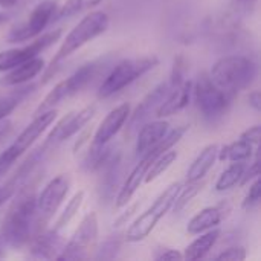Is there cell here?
I'll list each match as a JSON object with an SVG mask.
<instances>
[{
  "instance_id": "6da1fadb",
  "label": "cell",
  "mask_w": 261,
  "mask_h": 261,
  "mask_svg": "<svg viewBox=\"0 0 261 261\" xmlns=\"http://www.w3.org/2000/svg\"><path fill=\"white\" fill-rule=\"evenodd\" d=\"M38 232L41 231L37 223L35 193L29 185L18 191L15 200H12L11 206L8 208L2 222L0 236L6 246L21 249L28 246Z\"/></svg>"
},
{
  "instance_id": "7a4b0ae2",
  "label": "cell",
  "mask_w": 261,
  "mask_h": 261,
  "mask_svg": "<svg viewBox=\"0 0 261 261\" xmlns=\"http://www.w3.org/2000/svg\"><path fill=\"white\" fill-rule=\"evenodd\" d=\"M109 26H110V17L104 11H93V12L87 14L86 17H83L73 26V29L66 35L60 49L57 50L55 57L52 58L50 64L46 67V72L43 75V83L49 81L57 73V67H60V64L67 57H70L73 52L81 49L89 41L102 35L109 29Z\"/></svg>"
},
{
  "instance_id": "3957f363",
  "label": "cell",
  "mask_w": 261,
  "mask_h": 261,
  "mask_svg": "<svg viewBox=\"0 0 261 261\" xmlns=\"http://www.w3.org/2000/svg\"><path fill=\"white\" fill-rule=\"evenodd\" d=\"M257 63L246 55H225L219 58L210 72L211 80L234 99L239 92L248 89L257 78Z\"/></svg>"
},
{
  "instance_id": "277c9868",
  "label": "cell",
  "mask_w": 261,
  "mask_h": 261,
  "mask_svg": "<svg viewBox=\"0 0 261 261\" xmlns=\"http://www.w3.org/2000/svg\"><path fill=\"white\" fill-rule=\"evenodd\" d=\"M159 64V58L156 55H145V57H135L125 58L119 61L102 80L98 89V98L107 99L115 93L121 92L122 89L128 87L132 83L153 70Z\"/></svg>"
},
{
  "instance_id": "5b68a950",
  "label": "cell",
  "mask_w": 261,
  "mask_h": 261,
  "mask_svg": "<svg viewBox=\"0 0 261 261\" xmlns=\"http://www.w3.org/2000/svg\"><path fill=\"white\" fill-rule=\"evenodd\" d=\"M182 187V182H173L171 185H168L159 196L158 199L153 202L151 206H148L127 229L125 232V240L128 243H138L145 240L151 231L158 226V223L161 222V219L171 211V206L174 203V199L179 193Z\"/></svg>"
},
{
  "instance_id": "8992f818",
  "label": "cell",
  "mask_w": 261,
  "mask_h": 261,
  "mask_svg": "<svg viewBox=\"0 0 261 261\" xmlns=\"http://www.w3.org/2000/svg\"><path fill=\"white\" fill-rule=\"evenodd\" d=\"M99 70V61H90V63H86L83 64L80 69H76L72 75H69L66 80L60 81L46 96L44 99L40 102V106L37 107V110L34 112V116L41 113V112H46V110H50V109H55L58 104H61L63 101L75 96L76 93H80L83 89H86L92 81L93 78L96 76Z\"/></svg>"
},
{
  "instance_id": "52a82bcc",
  "label": "cell",
  "mask_w": 261,
  "mask_h": 261,
  "mask_svg": "<svg viewBox=\"0 0 261 261\" xmlns=\"http://www.w3.org/2000/svg\"><path fill=\"white\" fill-rule=\"evenodd\" d=\"M55 118H57L55 109L35 115L32 122L26 125L24 130H21V133L12 141V144H9L0 153V170L5 173L24 151H28V148L41 136V133H44L47 127L55 121Z\"/></svg>"
},
{
  "instance_id": "ba28073f",
  "label": "cell",
  "mask_w": 261,
  "mask_h": 261,
  "mask_svg": "<svg viewBox=\"0 0 261 261\" xmlns=\"http://www.w3.org/2000/svg\"><path fill=\"white\" fill-rule=\"evenodd\" d=\"M193 95L196 106L205 119L214 121L226 113L231 104V98L211 80L210 73H202L196 84L193 83Z\"/></svg>"
},
{
  "instance_id": "9c48e42d",
  "label": "cell",
  "mask_w": 261,
  "mask_h": 261,
  "mask_svg": "<svg viewBox=\"0 0 261 261\" xmlns=\"http://www.w3.org/2000/svg\"><path fill=\"white\" fill-rule=\"evenodd\" d=\"M98 240V216L95 211L87 213L70 240L63 246L57 260H84L95 248Z\"/></svg>"
},
{
  "instance_id": "30bf717a",
  "label": "cell",
  "mask_w": 261,
  "mask_h": 261,
  "mask_svg": "<svg viewBox=\"0 0 261 261\" xmlns=\"http://www.w3.org/2000/svg\"><path fill=\"white\" fill-rule=\"evenodd\" d=\"M70 177L69 174H58L46 184V187L35 196L37 206V223L40 231L46 229V225L52 220L54 214L61 206L63 200L69 194Z\"/></svg>"
},
{
  "instance_id": "8fae6325",
  "label": "cell",
  "mask_w": 261,
  "mask_h": 261,
  "mask_svg": "<svg viewBox=\"0 0 261 261\" xmlns=\"http://www.w3.org/2000/svg\"><path fill=\"white\" fill-rule=\"evenodd\" d=\"M57 8L58 6L55 0H43L38 3L24 21L9 31L6 37L8 43H21L41 35V32L54 21Z\"/></svg>"
},
{
  "instance_id": "7c38bea8",
  "label": "cell",
  "mask_w": 261,
  "mask_h": 261,
  "mask_svg": "<svg viewBox=\"0 0 261 261\" xmlns=\"http://www.w3.org/2000/svg\"><path fill=\"white\" fill-rule=\"evenodd\" d=\"M61 34H63L61 29H55V31L43 34L41 37H37L34 41H31L26 46L2 50L0 52V72H8L28 60L38 57L43 50H46L55 41H58Z\"/></svg>"
},
{
  "instance_id": "4fadbf2b",
  "label": "cell",
  "mask_w": 261,
  "mask_h": 261,
  "mask_svg": "<svg viewBox=\"0 0 261 261\" xmlns=\"http://www.w3.org/2000/svg\"><path fill=\"white\" fill-rule=\"evenodd\" d=\"M96 113V106H86L81 110L76 112H70L66 116H63L55 127L52 128V132L47 135L46 141L43 142V145H46L47 148H50L54 151V148L57 145H60L61 142L70 139L72 136H75L76 133H80L84 125L95 116Z\"/></svg>"
},
{
  "instance_id": "5bb4252c",
  "label": "cell",
  "mask_w": 261,
  "mask_h": 261,
  "mask_svg": "<svg viewBox=\"0 0 261 261\" xmlns=\"http://www.w3.org/2000/svg\"><path fill=\"white\" fill-rule=\"evenodd\" d=\"M171 89V83L170 80L159 83L153 90H150L145 98L139 102V106L133 110V113L130 112V116L127 119V135H133L136 133L145 122H148L153 116H156L158 109L161 107V104L164 102L165 96L168 95Z\"/></svg>"
},
{
  "instance_id": "9a60e30c",
  "label": "cell",
  "mask_w": 261,
  "mask_h": 261,
  "mask_svg": "<svg viewBox=\"0 0 261 261\" xmlns=\"http://www.w3.org/2000/svg\"><path fill=\"white\" fill-rule=\"evenodd\" d=\"M130 104L124 102L119 104L118 107H115L113 110H110L107 113V116L101 121V124L98 125L95 135H93V141L92 145H106L109 144L116 135L118 132L125 125L128 116H130Z\"/></svg>"
},
{
  "instance_id": "2e32d148",
  "label": "cell",
  "mask_w": 261,
  "mask_h": 261,
  "mask_svg": "<svg viewBox=\"0 0 261 261\" xmlns=\"http://www.w3.org/2000/svg\"><path fill=\"white\" fill-rule=\"evenodd\" d=\"M63 246H64V240L60 231H55L52 228V229H43L41 232H38L29 242L28 249H29V254L35 258L57 260Z\"/></svg>"
},
{
  "instance_id": "e0dca14e",
  "label": "cell",
  "mask_w": 261,
  "mask_h": 261,
  "mask_svg": "<svg viewBox=\"0 0 261 261\" xmlns=\"http://www.w3.org/2000/svg\"><path fill=\"white\" fill-rule=\"evenodd\" d=\"M153 158L150 154H144L139 158L138 164L133 167V170L130 171V174L127 176L125 182L122 184L116 199H115V206L119 210V208H124L130 203L132 197L135 196V193L138 191V188L142 185L144 179H145V174L150 168V165L153 164Z\"/></svg>"
},
{
  "instance_id": "ac0fdd59",
  "label": "cell",
  "mask_w": 261,
  "mask_h": 261,
  "mask_svg": "<svg viewBox=\"0 0 261 261\" xmlns=\"http://www.w3.org/2000/svg\"><path fill=\"white\" fill-rule=\"evenodd\" d=\"M193 95V81L185 78L182 83L171 86L168 95L165 96L164 102L156 112V118H167L182 112L191 99Z\"/></svg>"
},
{
  "instance_id": "d6986e66",
  "label": "cell",
  "mask_w": 261,
  "mask_h": 261,
  "mask_svg": "<svg viewBox=\"0 0 261 261\" xmlns=\"http://www.w3.org/2000/svg\"><path fill=\"white\" fill-rule=\"evenodd\" d=\"M170 124L167 121H164L162 118H159L158 121H148L145 122L136 133V145H135V154L136 158L144 156L145 153H148L151 148H154L159 141L165 136V133L170 130L168 128Z\"/></svg>"
},
{
  "instance_id": "ffe728a7",
  "label": "cell",
  "mask_w": 261,
  "mask_h": 261,
  "mask_svg": "<svg viewBox=\"0 0 261 261\" xmlns=\"http://www.w3.org/2000/svg\"><path fill=\"white\" fill-rule=\"evenodd\" d=\"M43 69H44V60L40 58V57H34V58L18 64L17 67L8 70V73L0 81V84L5 86V87L23 86V84L29 83L32 78H35Z\"/></svg>"
},
{
  "instance_id": "44dd1931",
  "label": "cell",
  "mask_w": 261,
  "mask_h": 261,
  "mask_svg": "<svg viewBox=\"0 0 261 261\" xmlns=\"http://www.w3.org/2000/svg\"><path fill=\"white\" fill-rule=\"evenodd\" d=\"M219 148L220 147L217 144H210L205 148H202V151L197 154V158L193 161V164L187 171V182L203 180V177L208 174V171L213 168V165L217 161Z\"/></svg>"
},
{
  "instance_id": "7402d4cb",
  "label": "cell",
  "mask_w": 261,
  "mask_h": 261,
  "mask_svg": "<svg viewBox=\"0 0 261 261\" xmlns=\"http://www.w3.org/2000/svg\"><path fill=\"white\" fill-rule=\"evenodd\" d=\"M220 229L219 226L217 228H213L206 232H202L199 234L200 237H197L196 240H193L187 248H185V252H184V260L196 261L200 260V258H205L208 255V252L216 246V243L219 242L220 239Z\"/></svg>"
},
{
  "instance_id": "603a6c76",
  "label": "cell",
  "mask_w": 261,
  "mask_h": 261,
  "mask_svg": "<svg viewBox=\"0 0 261 261\" xmlns=\"http://www.w3.org/2000/svg\"><path fill=\"white\" fill-rule=\"evenodd\" d=\"M223 219V213L217 206H210L197 213L187 225V232L191 236H199L213 228H217Z\"/></svg>"
},
{
  "instance_id": "cb8c5ba5",
  "label": "cell",
  "mask_w": 261,
  "mask_h": 261,
  "mask_svg": "<svg viewBox=\"0 0 261 261\" xmlns=\"http://www.w3.org/2000/svg\"><path fill=\"white\" fill-rule=\"evenodd\" d=\"M254 154V145L239 138L237 141L219 148L217 159L222 162H246Z\"/></svg>"
},
{
  "instance_id": "d4e9b609",
  "label": "cell",
  "mask_w": 261,
  "mask_h": 261,
  "mask_svg": "<svg viewBox=\"0 0 261 261\" xmlns=\"http://www.w3.org/2000/svg\"><path fill=\"white\" fill-rule=\"evenodd\" d=\"M245 170H246V162H231V165L225 168L223 173L219 176L216 182V191L222 193L234 188L237 184H240Z\"/></svg>"
},
{
  "instance_id": "484cf974",
  "label": "cell",
  "mask_w": 261,
  "mask_h": 261,
  "mask_svg": "<svg viewBox=\"0 0 261 261\" xmlns=\"http://www.w3.org/2000/svg\"><path fill=\"white\" fill-rule=\"evenodd\" d=\"M34 89H35V87H34L32 84H31V86H23V87H20V89H17V90L8 93V95H5V96H0V121L6 119L8 115L12 113V112L18 107V104H20V102L34 90Z\"/></svg>"
},
{
  "instance_id": "4316f807",
  "label": "cell",
  "mask_w": 261,
  "mask_h": 261,
  "mask_svg": "<svg viewBox=\"0 0 261 261\" xmlns=\"http://www.w3.org/2000/svg\"><path fill=\"white\" fill-rule=\"evenodd\" d=\"M83 202H84V191H78V193H75L73 196H72V199L67 202V205H66V208L61 211V214L58 216V219H57V222H55V226H54V229L55 231H63L73 219H75V216L78 214V211H80V208H81V205H83Z\"/></svg>"
},
{
  "instance_id": "83f0119b",
  "label": "cell",
  "mask_w": 261,
  "mask_h": 261,
  "mask_svg": "<svg viewBox=\"0 0 261 261\" xmlns=\"http://www.w3.org/2000/svg\"><path fill=\"white\" fill-rule=\"evenodd\" d=\"M176 159H177V153L173 151V150H168V151L162 153L161 156H158V158L153 161V164L150 165V168H148V171H147V174H145L144 182H145V184H150V182L156 180L161 174H164V173L174 164Z\"/></svg>"
},
{
  "instance_id": "f1b7e54d",
  "label": "cell",
  "mask_w": 261,
  "mask_h": 261,
  "mask_svg": "<svg viewBox=\"0 0 261 261\" xmlns=\"http://www.w3.org/2000/svg\"><path fill=\"white\" fill-rule=\"evenodd\" d=\"M202 187H203V182H202V180L182 184V187H180V190H179V193H177V196H176V199H174V203H173L171 210H173L174 213L182 211V210H184V208H185V206H187V205L200 193Z\"/></svg>"
},
{
  "instance_id": "f546056e",
  "label": "cell",
  "mask_w": 261,
  "mask_h": 261,
  "mask_svg": "<svg viewBox=\"0 0 261 261\" xmlns=\"http://www.w3.org/2000/svg\"><path fill=\"white\" fill-rule=\"evenodd\" d=\"M101 2L102 0H66L60 8H57L54 21L55 20H64V18L73 17V15H76L78 12L87 9V8L96 6Z\"/></svg>"
},
{
  "instance_id": "4dcf8cb0",
  "label": "cell",
  "mask_w": 261,
  "mask_h": 261,
  "mask_svg": "<svg viewBox=\"0 0 261 261\" xmlns=\"http://www.w3.org/2000/svg\"><path fill=\"white\" fill-rule=\"evenodd\" d=\"M261 200V182L260 177L254 179L252 184L249 185V191L243 199L242 208L243 210H254L255 206H258Z\"/></svg>"
},
{
  "instance_id": "1f68e13d",
  "label": "cell",
  "mask_w": 261,
  "mask_h": 261,
  "mask_svg": "<svg viewBox=\"0 0 261 261\" xmlns=\"http://www.w3.org/2000/svg\"><path fill=\"white\" fill-rule=\"evenodd\" d=\"M121 249V242L118 237H112V239H107L101 248L98 249V254H96V258H102V260H112L118 255Z\"/></svg>"
},
{
  "instance_id": "d6a6232c",
  "label": "cell",
  "mask_w": 261,
  "mask_h": 261,
  "mask_svg": "<svg viewBox=\"0 0 261 261\" xmlns=\"http://www.w3.org/2000/svg\"><path fill=\"white\" fill-rule=\"evenodd\" d=\"M257 177H260V153H258V150L255 151V158H254L252 164L249 167H246V170L243 173V177L240 180V185H246V184L252 182Z\"/></svg>"
},
{
  "instance_id": "836d02e7",
  "label": "cell",
  "mask_w": 261,
  "mask_h": 261,
  "mask_svg": "<svg viewBox=\"0 0 261 261\" xmlns=\"http://www.w3.org/2000/svg\"><path fill=\"white\" fill-rule=\"evenodd\" d=\"M217 261H243L246 260V249L242 246H232L216 257Z\"/></svg>"
},
{
  "instance_id": "e575fe53",
  "label": "cell",
  "mask_w": 261,
  "mask_h": 261,
  "mask_svg": "<svg viewBox=\"0 0 261 261\" xmlns=\"http://www.w3.org/2000/svg\"><path fill=\"white\" fill-rule=\"evenodd\" d=\"M153 258L156 261H179L184 260V254L173 248H159L156 249Z\"/></svg>"
},
{
  "instance_id": "d590c367",
  "label": "cell",
  "mask_w": 261,
  "mask_h": 261,
  "mask_svg": "<svg viewBox=\"0 0 261 261\" xmlns=\"http://www.w3.org/2000/svg\"><path fill=\"white\" fill-rule=\"evenodd\" d=\"M260 125H252V127H249L248 130H245V132L240 135V138L245 139V141H248V142L252 144L254 147H257L258 142H260Z\"/></svg>"
},
{
  "instance_id": "8d00e7d4",
  "label": "cell",
  "mask_w": 261,
  "mask_h": 261,
  "mask_svg": "<svg viewBox=\"0 0 261 261\" xmlns=\"http://www.w3.org/2000/svg\"><path fill=\"white\" fill-rule=\"evenodd\" d=\"M138 208H139V203H138V202H135L133 205H130V206L127 208V211H125L124 214H121V216L116 219V222H115L113 225H115L116 228H119V226L125 225V223L128 222V219H130V217H132V216H133L136 211H138Z\"/></svg>"
},
{
  "instance_id": "74e56055",
  "label": "cell",
  "mask_w": 261,
  "mask_h": 261,
  "mask_svg": "<svg viewBox=\"0 0 261 261\" xmlns=\"http://www.w3.org/2000/svg\"><path fill=\"white\" fill-rule=\"evenodd\" d=\"M2 174H3V171L0 170V176H2ZM15 191H17V188H15L11 182H6V185H3V187L0 188V205H3L5 200L11 199L12 194H15Z\"/></svg>"
},
{
  "instance_id": "f35d334b",
  "label": "cell",
  "mask_w": 261,
  "mask_h": 261,
  "mask_svg": "<svg viewBox=\"0 0 261 261\" xmlns=\"http://www.w3.org/2000/svg\"><path fill=\"white\" fill-rule=\"evenodd\" d=\"M248 101H249V106L255 110V112H260L261 110V95L258 90H254L249 93L248 96Z\"/></svg>"
},
{
  "instance_id": "ab89813d",
  "label": "cell",
  "mask_w": 261,
  "mask_h": 261,
  "mask_svg": "<svg viewBox=\"0 0 261 261\" xmlns=\"http://www.w3.org/2000/svg\"><path fill=\"white\" fill-rule=\"evenodd\" d=\"M28 0H0V6L5 9H12L15 6H20L23 3H26Z\"/></svg>"
},
{
  "instance_id": "60d3db41",
  "label": "cell",
  "mask_w": 261,
  "mask_h": 261,
  "mask_svg": "<svg viewBox=\"0 0 261 261\" xmlns=\"http://www.w3.org/2000/svg\"><path fill=\"white\" fill-rule=\"evenodd\" d=\"M11 17H12V12H9V11L0 12V26H2L3 23H6Z\"/></svg>"
},
{
  "instance_id": "b9f144b4",
  "label": "cell",
  "mask_w": 261,
  "mask_h": 261,
  "mask_svg": "<svg viewBox=\"0 0 261 261\" xmlns=\"http://www.w3.org/2000/svg\"><path fill=\"white\" fill-rule=\"evenodd\" d=\"M5 248H6V243H5V240L2 239V236H0V258H3V257L6 255Z\"/></svg>"
},
{
  "instance_id": "7bdbcfd3",
  "label": "cell",
  "mask_w": 261,
  "mask_h": 261,
  "mask_svg": "<svg viewBox=\"0 0 261 261\" xmlns=\"http://www.w3.org/2000/svg\"><path fill=\"white\" fill-rule=\"evenodd\" d=\"M236 3H240V5H249V3H254L257 0H234Z\"/></svg>"
}]
</instances>
